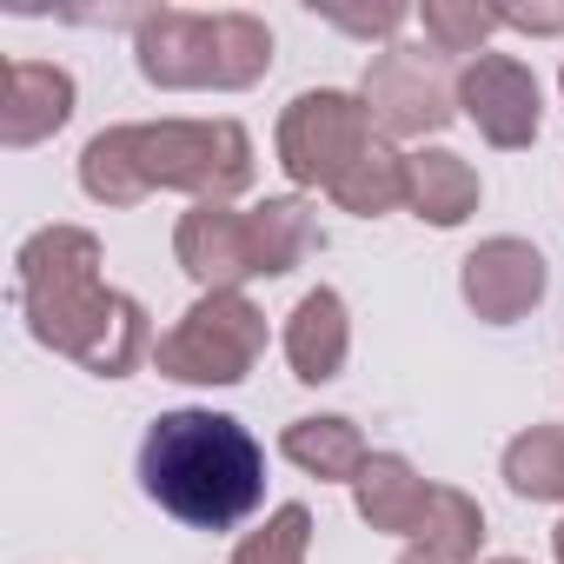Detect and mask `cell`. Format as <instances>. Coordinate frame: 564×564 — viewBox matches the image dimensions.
<instances>
[{
	"instance_id": "1",
	"label": "cell",
	"mask_w": 564,
	"mask_h": 564,
	"mask_svg": "<svg viewBox=\"0 0 564 564\" xmlns=\"http://www.w3.org/2000/svg\"><path fill=\"white\" fill-rule=\"evenodd\" d=\"M14 272H21L28 333L47 352H67V359H80L100 379H127L160 346L147 333V313L127 293L100 286V239L94 232L47 226V232H34L14 252Z\"/></svg>"
},
{
	"instance_id": "2",
	"label": "cell",
	"mask_w": 564,
	"mask_h": 564,
	"mask_svg": "<svg viewBox=\"0 0 564 564\" xmlns=\"http://www.w3.org/2000/svg\"><path fill=\"white\" fill-rule=\"evenodd\" d=\"M140 485L166 518L193 531H232L265 498V452L226 412H160L140 438Z\"/></svg>"
},
{
	"instance_id": "3",
	"label": "cell",
	"mask_w": 564,
	"mask_h": 564,
	"mask_svg": "<svg viewBox=\"0 0 564 564\" xmlns=\"http://www.w3.org/2000/svg\"><path fill=\"white\" fill-rule=\"evenodd\" d=\"M272 67V34L252 14H186L160 8L140 21V74L153 87H252Z\"/></svg>"
},
{
	"instance_id": "4",
	"label": "cell",
	"mask_w": 564,
	"mask_h": 564,
	"mask_svg": "<svg viewBox=\"0 0 564 564\" xmlns=\"http://www.w3.org/2000/svg\"><path fill=\"white\" fill-rule=\"evenodd\" d=\"M133 160H140L147 193L173 186V193H193L199 206H226L252 180V140L232 120H160V127H133Z\"/></svg>"
},
{
	"instance_id": "5",
	"label": "cell",
	"mask_w": 564,
	"mask_h": 564,
	"mask_svg": "<svg viewBox=\"0 0 564 564\" xmlns=\"http://www.w3.org/2000/svg\"><path fill=\"white\" fill-rule=\"evenodd\" d=\"M265 352V313L246 293H199V306L153 346V366L186 386H239Z\"/></svg>"
},
{
	"instance_id": "6",
	"label": "cell",
	"mask_w": 564,
	"mask_h": 564,
	"mask_svg": "<svg viewBox=\"0 0 564 564\" xmlns=\"http://www.w3.org/2000/svg\"><path fill=\"white\" fill-rule=\"evenodd\" d=\"M379 147V133H372V113H366V100H352V94H300L293 107H286V120H279V166H286L300 186H339L366 153Z\"/></svg>"
},
{
	"instance_id": "7",
	"label": "cell",
	"mask_w": 564,
	"mask_h": 564,
	"mask_svg": "<svg viewBox=\"0 0 564 564\" xmlns=\"http://www.w3.org/2000/svg\"><path fill=\"white\" fill-rule=\"evenodd\" d=\"M366 113H372V133L386 140H419V133H438L458 107V87H445L432 47H386L372 67H366Z\"/></svg>"
},
{
	"instance_id": "8",
	"label": "cell",
	"mask_w": 564,
	"mask_h": 564,
	"mask_svg": "<svg viewBox=\"0 0 564 564\" xmlns=\"http://www.w3.org/2000/svg\"><path fill=\"white\" fill-rule=\"evenodd\" d=\"M458 107L491 147H531L538 140V80L511 54H478L458 74Z\"/></svg>"
},
{
	"instance_id": "9",
	"label": "cell",
	"mask_w": 564,
	"mask_h": 564,
	"mask_svg": "<svg viewBox=\"0 0 564 564\" xmlns=\"http://www.w3.org/2000/svg\"><path fill=\"white\" fill-rule=\"evenodd\" d=\"M458 286H465V306L478 319L511 326V319H524L544 300V259L524 239H485L478 252H465Z\"/></svg>"
},
{
	"instance_id": "10",
	"label": "cell",
	"mask_w": 564,
	"mask_h": 564,
	"mask_svg": "<svg viewBox=\"0 0 564 564\" xmlns=\"http://www.w3.org/2000/svg\"><path fill=\"white\" fill-rule=\"evenodd\" d=\"M173 252L180 265L199 279L206 293H239L246 279L259 272V252H252V219L232 213V206H193L173 232Z\"/></svg>"
},
{
	"instance_id": "11",
	"label": "cell",
	"mask_w": 564,
	"mask_h": 564,
	"mask_svg": "<svg viewBox=\"0 0 564 564\" xmlns=\"http://www.w3.org/2000/svg\"><path fill=\"white\" fill-rule=\"evenodd\" d=\"M74 113V74L47 67V61H8L0 80V147H41L47 133H61Z\"/></svg>"
},
{
	"instance_id": "12",
	"label": "cell",
	"mask_w": 564,
	"mask_h": 564,
	"mask_svg": "<svg viewBox=\"0 0 564 564\" xmlns=\"http://www.w3.org/2000/svg\"><path fill=\"white\" fill-rule=\"evenodd\" d=\"M346 352H352L346 300H339L333 286L306 293V300L293 306V319H286V359H293V379H306V386H326V379H339Z\"/></svg>"
},
{
	"instance_id": "13",
	"label": "cell",
	"mask_w": 564,
	"mask_h": 564,
	"mask_svg": "<svg viewBox=\"0 0 564 564\" xmlns=\"http://www.w3.org/2000/svg\"><path fill=\"white\" fill-rule=\"evenodd\" d=\"M352 491H359V518L372 531H392V538H419V524L432 511V485L399 452H372L366 471L352 478Z\"/></svg>"
},
{
	"instance_id": "14",
	"label": "cell",
	"mask_w": 564,
	"mask_h": 564,
	"mask_svg": "<svg viewBox=\"0 0 564 564\" xmlns=\"http://www.w3.org/2000/svg\"><path fill=\"white\" fill-rule=\"evenodd\" d=\"M405 206L432 226H458V219L478 213V173L445 147L405 153Z\"/></svg>"
},
{
	"instance_id": "15",
	"label": "cell",
	"mask_w": 564,
	"mask_h": 564,
	"mask_svg": "<svg viewBox=\"0 0 564 564\" xmlns=\"http://www.w3.org/2000/svg\"><path fill=\"white\" fill-rule=\"evenodd\" d=\"M279 452H286L300 471H313V478H339V485H352V478L366 471V458H372L352 419H293L286 438H279Z\"/></svg>"
},
{
	"instance_id": "16",
	"label": "cell",
	"mask_w": 564,
	"mask_h": 564,
	"mask_svg": "<svg viewBox=\"0 0 564 564\" xmlns=\"http://www.w3.org/2000/svg\"><path fill=\"white\" fill-rule=\"evenodd\" d=\"M246 219H252V252H259V272L265 279L293 272L306 252H319V219H313L306 199H265Z\"/></svg>"
},
{
	"instance_id": "17",
	"label": "cell",
	"mask_w": 564,
	"mask_h": 564,
	"mask_svg": "<svg viewBox=\"0 0 564 564\" xmlns=\"http://www.w3.org/2000/svg\"><path fill=\"white\" fill-rule=\"evenodd\" d=\"M80 186H87V199H100V206H133V199H147V180H140V160H133V127H107V133L87 140V153H80Z\"/></svg>"
},
{
	"instance_id": "18",
	"label": "cell",
	"mask_w": 564,
	"mask_h": 564,
	"mask_svg": "<svg viewBox=\"0 0 564 564\" xmlns=\"http://www.w3.org/2000/svg\"><path fill=\"white\" fill-rule=\"evenodd\" d=\"M505 485L531 505L564 498V425H531L505 445Z\"/></svg>"
},
{
	"instance_id": "19",
	"label": "cell",
	"mask_w": 564,
	"mask_h": 564,
	"mask_svg": "<svg viewBox=\"0 0 564 564\" xmlns=\"http://www.w3.org/2000/svg\"><path fill=\"white\" fill-rule=\"evenodd\" d=\"M419 544L438 551V557H452V564H471L478 544H485V511L458 485H432V511L419 524Z\"/></svg>"
},
{
	"instance_id": "20",
	"label": "cell",
	"mask_w": 564,
	"mask_h": 564,
	"mask_svg": "<svg viewBox=\"0 0 564 564\" xmlns=\"http://www.w3.org/2000/svg\"><path fill=\"white\" fill-rule=\"evenodd\" d=\"M333 199H339L346 213H359V219H379V213L405 206V153L372 147V153H366L339 186H333Z\"/></svg>"
},
{
	"instance_id": "21",
	"label": "cell",
	"mask_w": 564,
	"mask_h": 564,
	"mask_svg": "<svg viewBox=\"0 0 564 564\" xmlns=\"http://www.w3.org/2000/svg\"><path fill=\"white\" fill-rule=\"evenodd\" d=\"M419 28H425L432 54H478L505 21H498V8H478V0H425Z\"/></svg>"
},
{
	"instance_id": "22",
	"label": "cell",
	"mask_w": 564,
	"mask_h": 564,
	"mask_svg": "<svg viewBox=\"0 0 564 564\" xmlns=\"http://www.w3.org/2000/svg\"><path fill=\"white\" fill-rule=\"evenodd\" d=\"M306 538H313V511H306V505H279V511L232 551V564H306Z\"/></svg>"
},
{
	"instance_id": "23",
	"label": "cell",
	"mask_w": 564,
	"mask_h": 564,
	"mask_svg": "<svg viewBox=\"0 0 564 564\" xmlns=\"http://www.w3.org/2000/svg\"><path fill=\"white\" fill-rule=\"evenodd\" d=\"M498 21L524 34H564V8H498Z\"/></svg>"
},
{
	"instance_id": "24",
	"label": "cell",
	"mask_w": 564,
	"mask_h": 564,
	"mask_svg": "<svg viewBox=\"0 0 564 564\" xmlns=\"http://www.w3.org/2000/svg\"><path fill=\"white\" fill-rule=\"evenodd\" d=\"M399 564H452V557H438V551H425V544H412V551H405Z\"/></svg>"
},
{
	"instance_id": "25",
	"label": "cell",
	"mask_w": 564,
	"mask_h": 564,
	"mask_svg": "<svg viewBox=\"0 0 564 564\" xmlns=\"http://www.w3.org/2000/svg\"><path fill=\"white\" fill-rule=\"evenodd\" d=\"M551 544H557V564H564V524H557V531H551Z\"/></svg>"
},
{
	"instance_id": "26",
	"label": "cell",
	"mask_w": 564,
	"mask_h": 564,
	"mask_svg": "<svg viewBox=\"0 0 564 564\" xmlns=\"http://www.w3.org/2000/svg\"><path fill=\"white\" fill-rule=\"evenodd\" d=\"M491 564H524V557H491Z\"/></svg>"
}]
</instances>
